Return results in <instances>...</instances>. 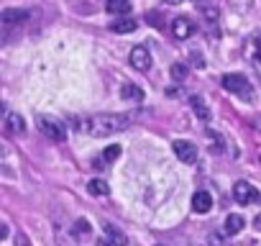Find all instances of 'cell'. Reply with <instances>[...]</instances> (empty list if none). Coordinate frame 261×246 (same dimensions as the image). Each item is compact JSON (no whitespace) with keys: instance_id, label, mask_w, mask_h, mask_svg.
Segmentation results:
<instances>
[{"instance_id":"cell-1","label":"cell","mask_w":261,"mask_h":246,"mask_svg":"<svg viewBox=\"0 0 261 246\" xmlns=\"http://www.w3.org/2000/svg\"><path fill=\"white\" fill-rule=\"evenodd\" d=\"M128 129V115H118V113H97L92 118H87L85 123H80V131L102 139V136H113Z\"/></svg>"},{"instance_id":"cell-2","label":"cell","mask_w":261,"mask_h":246,"mask_svg":"<svg viewBox=\"0 0 261 246\" xmlns=\"http://www.w3.org/2000/svg\"><path fill=\"white\" fill-rule=\"evenodd\" d=\"M220 85H223V90H228V92H233V95H238V97H243V100H253V97H256L251 82H248L243 75H236V72L223 75Z\"/></svg>"},{"instance_id":"cell-3","label":"cell","mask_w":261,"mask_h":246,"mask_svg":"<svg viewBox=\"0 0 261 246\" xmlns=\"http://www.w3.org/2000/svg\"><path fill=\"white\" fill-rule=\"evenodd\" d=\"M36 126H39V131H41L49 141H64V136H67L64 123H62L59 118H54V115H39Z\"/></svg>"},{"instance_id":"cell-4","label":"cell","mask_w":261,"mask_h":246,"mask_svg":"<svg viewBox=\"0 0 261 246\" xmlns=\"http://www.w3.org/2000/svg\"><path fill=\"white\" fill-rule=\"evenodd\" d=\"M233 198H236V203H241V205H256V203L261 200L258 190H256L251 182H246V180H241V182L233 185Z\"/></svg>"},{"instance_id":"cell-5","label":"cell","mask_w":261,"mask_h":246,"mask_svg":"<svg viewBox=\"0 0 261 246\" xmlns=\"http://www.w3.org/2000/svg\"><path fill=\"white\" fill-rule=\"evenodd\" d=\"M172 34H174V39H179V41L190 39V36L195 34V21L187 18V16H177V18L172 21Z\"/></svg>"},{"instance_id":"cell-6","label":"cell","mask_w":261,"mask_h":246,"mask_svg":"<svg viewBox=\"0 0 261 246\" xmlns=\"http://www.w3.org/2000/svg\"><path fill=\"white\" fill-rule=\"evenodd\" d=\"M26 18H29V13H26V11H21V8H6L3 13H0V23H3V29H6V31H11V29L21 26Z\"/></svg>"},{"instance_id":"cell-7","label":"cell","mask_w":261,"mask_h":246,"mask_svg":"<svg viewBox=\"0 0 261 246\" xmlns=\"http://www.w3.org/2000/svg\"><path fill=\"white\" fill-rule=\"evenodd\" d=\"M130 67L139 69V72H149V67H151V52L146 46H134V52H130Z\"/></svg>"},{"instance_id":"cell-8","label":"cell","mask_w":261,"mask_h":246,"mask_svg":"<svg viewBox=\"0 0 261 246\" xmlns=\"http://www.w3.org/2000/svg\"><path fill=\"white\" fill-rule=\"evenodd\" d=\"M246 57L253 64V69L261 75V34H253L246 44Z\"/></svg>"},{"instance_id":"cell-9","label":"cell","mask_w":261,"mask_h":246,"mask_svg":"<svg viewBox=\"0 0 261 246\" xmlns=\"http://www.w3.org/2000/svg\"><path fill=\"white\" fill-rule=\"evenodd\" d=\"M174 154H177V159L179 162H185V164H192L195 159H197V146L192 144V141H174Z\"/></svg>"},{"instance_id":"cell-10","label":"cell","mask_w":261,"mask_h":246,"mask_svg":"<svg viewBox=\"0 0 261 246\" xmlns=\"http://www.w3.org/2000/svg\"><path fill=\"white\" fill-rule=\"evenodd\" d=\"M210 208H213V195L207 190H197L192 195V210L195 213H207Z\"/></svg>"},{"instance_id":"cell-11","label":"cell","mask_w":261,"mask_h":246,"mask_svg":"<svg viewBox=\"0 0 261 246\" xmlns=\"http://www.w3.org/2000/svg\"><path fill=\"white\" fill-rule=\"evenodd\" d=\"M120 97H123L125 103H141V100H144V90H141L139 85H134V82H125V85L120 87Z\"/></svg>"},{"instance_id":"cell-12","label":"cell","mask_w":261,"mask_h":246,"mask_svg":"<svg viewBox=\"0 0 261 246\" xmlns=\"http://www.w3.org/2000/svg\"><path fill=\"white\" fill-rule=\"evenodd\" d=\"M6 131H8V134H23V131H26V123H23V118H21L18 113L6 110Z\"/></svg>"},{"instance_id":"cell-13","label":"cell","mask_w":261,"mask_h":246,"mask_svg":"<svg viewBox=\"0 0 261 246\" xmlns=\"http://www.w3.org/2000/svg\"><path fill=\"white\" fill-rule=\"evenodd\" d=\"M243 226H246V220H243L238 213H233V215H228V218H225L223 233H225V236H236V233H241V231H243Z\"/></svg>"},{"instance_id":"cell-14","label":"cell","mask_w":261,"mask_h":246,"mask_svg":"<svg viewBox=\"0 0 261 246\" xmlns=\"http://www.w3.org/2000/svg\"><path fill=\"white\" fill-rule=\"evenodd\" d=\"M110 16H128L130 13V0H108L105 3Z\"/></svg>"},{"instance_id":"cell-15","label":"cell","mask_w":261,"mask_h":246,"mask_svg":"<svg viewBox=\"0 0 261 246\" xmlns=\"http://www.w3.org/2000/svg\"><path fill=\"white\" fill-rule=\"evenodd\" d=\"M139 29V23L134 18H120V21H113L110 23V31L113 34H134Z\"/></svg>"},{"instance_id":"cell-16","label":"cell","mask_w":261,"mask_h":246,"mask_svg":"<svg viewBox=\"0 0 261 246\" xmlns=\"http://www.w3.org/2000/svg\"><path fill=\"white\" fill-rule=\"evenodd\" d=\"M190 105H192V110H195V115L200 118V120H210V108L205 105V100L202 97H190Z\"/></svg>"},{"instance_id":"cell-17","label":"cell","mask_w":261,"mask_h":246,"mask_svg":"<svg viewBox=\"0 0 261 246\" xmlns=\"http://www.w3.org/2000/svg\"><path fill=\"white\" fill-rule=\"evenodd\" d=\"M118 154H120V146H118V144L108 146V149L102 152V157H97V159H95V167H108L113 159H118Z\"/></svg>"},{"instance_id":"cell-18","label":"cell","mask_w":261,"mask_h":246,"mask_svg":"<svg viewBox=\"0 0 261 246\" xmlns=\"http://www.w3.org/2000/svg\"><path fill=\"white\" fill-rule=\"evenodd\" d=\"M105 233H108V238L113 241V246H125V233L123 231H118L115 226H105Z\"/></svg>"},{"instance_id":"cell-19","label":"cell","mask_w":261,"mask_h":246,"mask_svg":"<svg viewBox=\"0 0 261 246\" xmlns=\"http://www.w3.org/2000/svg\"><path fill=\"white\" fill-rule=\"evenodd\" d=\"M187 75H190V67H187L185 62L172 64V77H174V82H185V80H187Z\"/></svg>"},{"instance_id":"cell-20","label":"cell","mask_w":261,"mask_h":246,"mask_svg":"<svg viewBox=\"0 0 261 246\" xmlns=\"http://www.w3.org/2000/svg\"><path fill=\"white\" fill-rule=\"evenodd\" d=\"M87 190H90V195H95V198L108 195V182H105V180H92V182L87 185Z\"/></svg>"},{"instance_id":"cell-21","label":"cell","mask_w":261,"mask_h":246,"mask_svg":"<svg viewBox=\"0 0 261 246\" xmlns=\"http://www.w3.org/2000/svg\"><path fill=\"white\" fill-rule=\"evenodd\" d=\"M74 233H82V236L90 233V223H87V220H77V223H74Z\"/></svg>"},{"instance_id":"cell-22","label":"cell","mask_w":261,"mask_h":246,"mask_svg":"<svg viewBox=\"0 0 261 246\" xmlns=\"http://www.w3.org/2000/svg\"><path fill=\"white\" fill-rule=\"evenodd\" d=\"M16 243H18V246H29V238H26V236H18Z\"/></svg>"},{"instance_id":"cell-23","label":"cell","mask_w":261,"mask_h":246,"mask_svg":"<svg viewBox=\"0 0 261 246\" xmlns=\"http://www.w3.org/2000/svg\"><path fill=\"white\" fill-rule=\"evenodd\" d=\"M253 226H256V228H258V231H261V213H258V215H256V220H253Z\"/></svg>"},{"instance_id":"cell-24","label":"cell","mask_w":261,"mask_h":246,"mask_svg":"<svg viewBox=\"0 0 261 246\" xmlns=\"http://www.w3.org/2000/svg\"><path fill=\"white\" fill-rule=\"evenodd\" d=\"M169 6H179V3H185V0H167Z\"/></svg>"}]
</instances>
